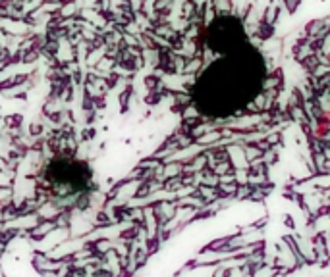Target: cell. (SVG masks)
Wrapping results in <instances>:
<instances>
[{"instance_id":"6da1fadb","label":"cell","mask_w":330,"mask_h":277,"mask_svg":"<svg viewBox=\"0 0 330 277\" xmlns=\"http://www.w3.org/2000/svg\"><path fill=\"white\" fill-rule=\"evenodd\" d=\"M282 2H284V8L288 10L290 14H293L295 10L300 8V2H301V0H282Z\"/></svg>"}]
</instances>
